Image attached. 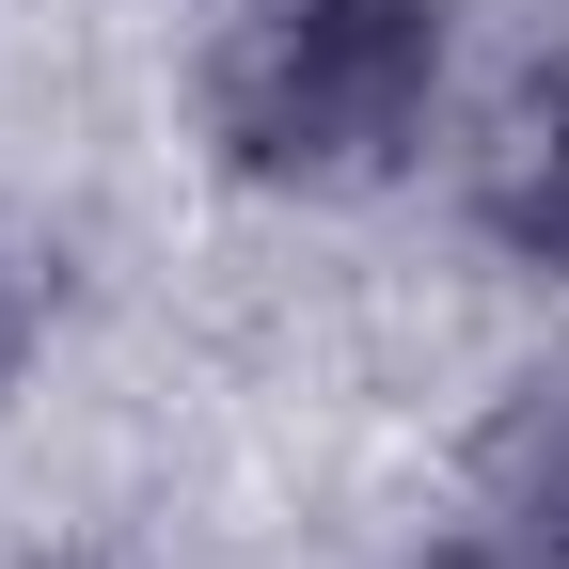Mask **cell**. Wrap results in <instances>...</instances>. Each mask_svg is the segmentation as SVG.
Returning a JSON list of instances; mask_svg holds the SVG:
<instances>
[{
	"mask_svg": "<svg viewBox=\"0 0 569 569\" xmlns=\"http://www.w3.org/2000/svg\"><path fill=\"white\" fill-rule=\"evenodd\" d=\"M443 63H459L443 0H269L222 48L206 111L253 190H380L443 111Z\"/></svg>",
	"mask_w": 569,
	"mask_h": 569,
	"instance_id": "obj_1",
	"label": "cell"
},
{
	"mask_svg": "<svg viewBox=\"0 0 569 569\" xmlns=\"http://www.w3.org/2000/svg\"><path fill=\"white\" fill-rule=\"evenodd\" d=\"M411 569H538V553H522V538H507V522H459V538H427V553H411Z\"/></svg>",
	"mask_w": 569,
	"mask_h": 569,
	"instance_id": "obj_4",
	"label": "cell"
},
{
	"mask_svg": "<svg viewBox=\"0 0 569 569\" xmlns=\"http://www.w3.org/2000/svg\"><path fill=\"white\" fill-rule=\"evenodd\" d=\"M459 490H475V522H507L538 569H569V365H522L507 396L475 411Z\"/></svg>",
	"mask_w": 569,
	"mask_h": 569,
	"instance_id": "obj_3",
	"label": "cell"
},
{
	"mask_svg": "<svg viewBox=\"0 0 569 569\" xmlns=\"http://www.w3.org/2000/svg\"><path fill=\"white\" fill-rule=\"evenodd\" d=\"M459 222L507 253V269L569 284V63H522V80L475 111V142H459Z\"/></svg>",
	"mask_w": 569,
	"mask_h": 569,
	"instance_id": "obj_2",
	"label": "cell"
}]
</instances>
